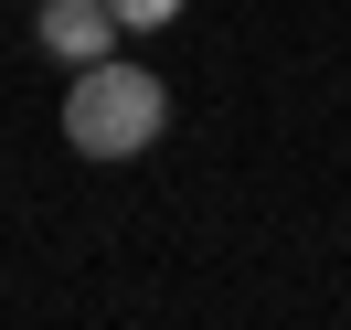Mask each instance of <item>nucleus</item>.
Masks as SVG:
<instances>
[{
  "label": "nucleus",
  "instance_id": "nucleus-1",
  "mask_svg": "<svg viewBox=\"0 0 351 330\" xmlns=\"http://www.w3.org/2000/svg\"><path fill=\"white\" fill-rule=\"evenodd\" d=\"M160 117H171V86H160L149 64H117V54H107V64H86V75L64 86V139H75L86 160H128V150H149Z\"/></svg>",
  "mask_w": 351,
  "mask_h": 330
},
{
  "label": "nucleus",
  "instance_id": "nucleus-2",
  "mask_svg": "<svg viewBox=\"0 0 351 330\" xmlns=\"http://www.w3.org/2000/svg\"><path fill=\"white\" fill-rule=\"evenodd\" d=\"M107 43H117V11L107 0H43V54L53 64H107Z\"/></svg>",
  "mask_w": 351,
  "mask_h": 330
},
{
  "label": "nucleus",
  "instance_id": "nucleus-3",
  "mask_svg": "<svg viewBox=\"0 0 351 330\" xmlns=\"http://www.w3.org/2000/svg\"><path fill=\"white\" fill-rule=\"evenodd\" d=\"M107 11H117V32H171L181 22V0H107Z\"/></svg>",
  "mask_w": 351,
  "mask_h": 330
}]
</instances>
